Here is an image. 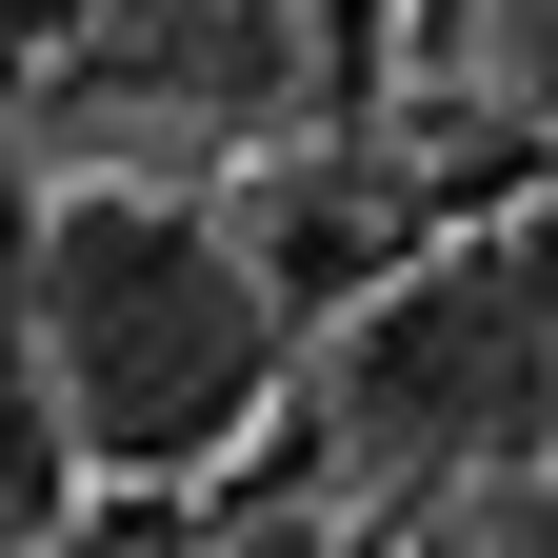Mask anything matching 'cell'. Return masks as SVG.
<instances>
[{
    "mask_svg": "<svg viewBox=\"0 0 558 558\" xmlns=\"http://www.w3.org/2000/svg\"><path fill=\"white\" fill-rule=\"evenodd\" d=\"M21 339H40V379H60V439H100V459H220L240 418L279 399L259 259L199 220V199H140V180L40 199Z\"/></svg>",
    "mask_w": 558,
    "mask_h": 558,
    "instance_id": "cell-1",
    "label": "cell"
},
{
    "mask_svg": "<svg viewBox=\"0 0 558 558\" xmlns=\"http://www.w3.org/2000/svg\"><path fill=\"white\" fill-rule=\"evenodd\" d=\"M538 399H558V300L519 259H399L339 339V418L379 459H499L538 439Z\"/></svg>",
    "mask_w": 558,
    "mask_h": 558,
    "instance_id": "cell-2",
    "label": "cell"
},
{
    "mask_svg": "<svg viewBox=\"0 0 558 558\" xmlns=\"http://www.w3.org/2000/svg\"><path fill=\"white\" fill-rule=\"evenodd\" d=\"M21 499H60V379H40V339L0 319V519Z\"/></svg>",
    "mask_w": 558,
    "mask_h": 558,
    "instance_id": "cell-3",
    "label": "cell"
},
{
    "mask_svg": "<svg viewBox=\"0 0 558 558\" xmlns=\"http://www.w3.org/2000/svg\"><path fill=\"white\" fill-rule=\"evenodd\" d=\"M499 81H519V100L558 120V0H499Z\"/></svg>",
    "mask_w": 558,
    "mask_h": 558,
    "instance_id": "cell-4",
    "label": "cell"
}]
</instances>
